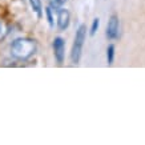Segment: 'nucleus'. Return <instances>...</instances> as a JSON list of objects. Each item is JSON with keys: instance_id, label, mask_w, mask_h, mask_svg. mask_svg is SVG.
Returning <instances> with one entry per match:
<instances>
[{"instance_id": "f257e3e1", "label": "nucleus", "mask_w": 145, "mask_h": 145, "mask_svg": "<svg viewBox=\"0 0 145 145\" xmlns=\"http://www.w3.org/2000/svg\"><path fill=\"white\" fill-rule=\"evenodd\" d=\"M36 52V41L29 37H20L12 41L11 53L18 60H28Z\"/></svg>"}, {"instance_id": "f03ea898", "label": "nucleus", "mask_w": 145, "mask_h": 145, "mask_svg": "<svg viewBox=\"0 0 145 145\" xmlns=\"http://www.w3.org/2000/svg\"><path fill=\"white\" fill-rule=\"evenodd\" d=\"M85 36H87V27L81 24V25L77 28L75 35V41H73V47H72V53H71V57H72V63L73 64H77L81 59V52H83V45L84 41H85Z\"/></svg>"}, {"instance_id": "7ed1b4c3", "label": "nucleus", "mask_w": 145, "mask_h": 145, "mask_svg": "<svg viewBox=\"0 0 145 145\" xmlns=\"http://www.w3.org/2000/svg\"><path fill=\"white\" fill-rule=\"evenodd\" d=\"M53 55H55V59L59 64H63L64 63V56H65V43H64V39L57 36L53 39Z\"/></svg>"}, {"instance_id": "20e7f679", "label": "nucleus", "mask_w": 145, "mask_h": 145, "mask_svg": "<svg viewBox=\"0 0 145 145\" xmlns=\"http://www.w3.org/2000/svg\"><path fill=\"white\" fill-rule=\"evenodd\" d=\"M119 36V18L117 16H110L108 25H106V37L109 40H113Z\"/></svg>"}, {"instance_id": "39448f33", "label": "nucleus", "mask_w": 145, "mask_h": 145, "mask_svg": "<svg viewBox=\"0 0 145 145\" xmlns=\"http://www.w3.org/2000/svg\"><path fill=\"white\" fill-rule=\"evenodd\" d=\"M69 18H71V15L67 9H64V8L57 9V27H59V29L64 31V29L68 28V25H69Z\"/></svg>"}, {"instance_id": "423d86ee", "label": "nucleus", "mask_w": 145, "mask_h": 145, "mask_svg": "<svg viewBox=\"0 0 145 145\" xmlns=\"http://www.w3.org/2000/svg\"><path fill=\"white\" fill-rule=\"evenodd\" d=\"M29 3H31L32 9L37 13V16H39V18H41V9H43L41 0H29Z\"/></svg>"}, {"instance_id": "0eeeda50", "label": "nucleus", "mask_w": 145, "mask_h": 145, "mask_svg": "<svg viewBox=\"0 0 145 145\" xmlns=\"http://www.w3.org/2000/svg\"><path fill=\"white\" fill-rule=\"evenodd\" d=\"M106 60H108V64H113V60H114V45L113 44L108 45V48H106Z\"/></svg>"}, {"instance_id": "6e6552de", "label": "nucleus", "mask_w": 145, "mask_h": 145, "mask_svg": "<svg viewBox=\"0 0 145 145\" xmlns=\"http://www.w3.org/2000/svg\"><path fill=\"white\" fill-rule=\"evenodd\" d=\"M65 1L67 0H51V3H49V4H51L52 8H55L57 11V9L61 8L63 4H65Z\"/></svg>"}, {"instance_id": "1a4fd4ad", "label": "nucleus", "mask_w": 145, "mask_h": 145, "mask_svg": "<svg viewBox=\"0 0 145 145\" xmlns=\"http://www.w3.org/2000/svg\"><path fill=\"white\" fill-rule=\"evenodd\" d=\"M99 25H100V19L96 18L93 19V23H92V27H91V35H95L96 33V31L99 29Z\"/></svg>"}, {"instance_id": "9d476101", "label": "nucleus", "mask_w": 145, "mask_h": 145, "mask_svg": "<svg viewBox=\"0 0 145 145\" xmlns=\"http://www.w3.org/2000/svg\"><path fill=\"white\" fill-rule=\"evenodd\" d=\"M45 13H47V19H48L49 25L53 27V16H52V7H51V5L45 8Z\"/></svg>"}, {"instance_id": "9b49d317", "label": "nucleus", "mask_w": 145, "mask_h": 145, "mask_svg": "<svg viewBox=\"0 0 145 145\" xmlns=\"http://www.w3.org/2000/svg\"><path fill=\"white\" fill-rule=\"evenodd\" d=\"M5 33H7V28H5L4 23H1V22H0V40L3 39V37H4Z\"/></svg>"}]
</instances>
